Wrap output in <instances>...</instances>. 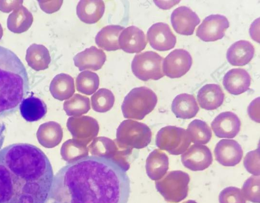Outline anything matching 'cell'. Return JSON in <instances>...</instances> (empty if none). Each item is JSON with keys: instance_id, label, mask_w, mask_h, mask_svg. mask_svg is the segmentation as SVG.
<instances>
[{"instance_id": "obj_1", "label": "cell", "mask_w": 260, "mask_h": 203, "mask_svg": "<svg viewBox=\"0 0 260 203\" xmlns=\"http://www.w3.org/2000/svg\"><path fill=\"white\" fill-rule=\"evenodd\" d=\"M130 192L129 177L117 162L87 156L58 171L45 203H127Z\"/></svg>"}, {"instance_id": "obj_2", "label": "cell", "mask_w": 260, "mask_h": 203, "mask_svg": "<svg viewBox=\"0 0 260 203\" xmlns=\"http://www.w3.org/2000/svg\"><path fill=\"white\" fill-rule=\"evenodd\" d=\"M53 177L37 146L15 143L0 150V203H45Z\"/></svg>"}, {"instance_id": "obj_3", "label": "cell", "mask_w": 260, "mask_h": 203, "mask_svg": "<svg viewBox=\"0 0 260 203\" xmlns=\"http://www.w3.org/2000/svg\"><path fill=\"white\" fill-rule=\"evenodd\" d=\"M29 89L24 65L15 53L0 46V117L15 112Z\"/></svg>"}, {"instance_id": "obj_4", "label": "cell", "mask_w": 260, "mask_h": 203, "mask_svg": "<svg viewBox=\"0 0 260 203\" xmlns=\"http://www.w3.org/2000/svg\"><path fill=\"white\" fill-rule=\"evenodd\" d=\"M157 102L156 94L150 88L142 86L131 90L121 105L124 118L141 120L154 109Z\"/></svg>"}, {"instance_id": "obj_5", "label": "cell", "mask_w": 260, "mask_h": 203, "mask_svg": "<svg viewBox=\"0 0 260 203\" xmlns=\"http://www.w3.org/2000/svg\"><path fill=\"white\" fill-rule=\"evenodd\" d=\"M152 132L145 124L132 120L123 121L119 125L115 140L121 149H142L150 143Z\"/></svg>"}, {"instance_id": "obj_6", "label": "cell", "mask_w": 260, "mask_h": 203, "mask_svg": "<svg viewBox=\"0 0 260 203\" xmlns=\"http://www.w3.org/2000/svg\"><path fill=\"white\" fill-rule=\"evenodd\" d=\"M189 181L187 173L182 171H172L157 180L155 187L165 200L178 203L187 197Z\"/></svg>"}, {"instance_id": "obj_7", "label": "cell", "mask_w": 260, "mask_h": 203, "mask_svg": "<svg viewBox=\"0 0 260 203\" xmlns=\"http://www.w3.org/2000/svg\"><path fill=\"white\" fill-rule=\"evenodd\" d=\"M155 142L157 147L160 150L167 151L172 155H178L187 149L191 141L184 128L167 126L158 131Z\"/></svg>"}, {"instance_id": "obj_8", "label": "cell", "mask_w": 260, "mask_h": 203, "mask_svg": "<svg viewBox=\"0 0 260 203\" xmlns=\"http://www.w3.org/2000/svg\"><path fill=\"white\" fill-rule=\"evenodd\" d=\"M164 58L157 53L149 51L135 56L132 62V70L138 79L146 81L157 80L165 74L162 70Z\"/></svg>"}, {"instance_id": "obj_9", "label": "cell", "mask_w": 260, "mask_h": 203, "mask_svg": "<svg viewBox=\"0 0 260 203\" xmlns=\"http://www.w3.org/2000/svg\"><path fill=\"white\" fill-rule=\"evenodd\" d=\"M118 148L115 140L103 137L93 139L88 148L93 156L114 160L126 171L129 168V164L123 157L129 154L132 150L121 148L119 150Z\"/></svg>"}, {"instance_id": "obj_10", "label": "cell", "mask_w": 260, "mask_h": 203, "mask_svg": "<svg viewBox=\"0 0 260 203\" xmlns=\"http://www.w3.org/2000/svg\"><path fill=\"white\" fill-rule=\"evenodd\" d=\"M192 63V57L188 51L183 49H175L164 59L163 72L169 78H180L189 70Z\"/></svg>"}, {"instance_id": "obj_11", "label": "cell", "mask_w": 260, "mask_h": 203, "mask_svg": "<svg viewBox=\"0 0 260 203\" xmlns=\"http://www.w3.org/2000/svg\"><path fill=\"white\" fill-rule=\"evenodd\" d=\"M230 26L223 15L212 14L206 17L198 27L196 35L205 42H213L221 39Z\"/></svg>"}, {"instance_id": "obj_12", "label": "cell", "mask_w": 260, "mask_h": 203, "mask_svg": "<svg viewBox=\"0 0 260 203\" xmlns=\"http://www.w3.org/2000/svg\"><path fill=\"white\" fill-rule=\"evenodd\" d=\"M67 126L73 139L86 145L96 136L99 130L97 121L87 116L70 117Z\"/></svg>"}, {"instance_id": "obj_13", "label": "cell", "mask_w": 260, "mask_h": 203, "mask_svg": "<svg viewBox=\"0 0 260 203\" xmlns=\"http://www.w3.org/2000/svg\"><path fill=\"white\" fill-rule=\"evenodd\" d=\"M181 159L185 167L192 171H201L212 164L213 157L207 146L194 144L182 153Z\"/></svg>"}, {"instance_id": "obj_14", "label": "cell", "mask_w": 260, "mask_h": 203, "mask_svg": "<svg viewBox=\"0 0 260 203\" xmlns=\"http://www.w3.org/2000/svg\"><path fill=\"white\" fill-rule=\"evenodd\" d=\"M147 36L151 47L158 51L169 50L176 43V38L169 25L163 22L153 24L148 29Z\"/></svg>"}, {"instance_id": "obj_15", "label": "cell", "mask_w": 260, "mask_h": 203, "mask_svg": "<svg viewBox=\"0 0 260 203\" xmlns=\"http://www.w3.org/2000/svg\"><path fill=\"white\" fill-rule=\"evenodd\" d=\"M171 22L177 33L190 36L193 33L195 27L200 22V19L189 8L180 6L173 11L171 15Z\"/></svg>"}, {"instance_id": "obj_16", "label": "cell", "mask_w": 260, "mask_h": 203, "mask_svg": "<svg viewBox=\"0 0 260 203\" xmlns=\"http://www.w3.org/2000/svg\"><path fill=\"white\" fill-rule=\"evenodd\" d=\"M216 160L221 165L233 166L238 164L243 157L241 145L235 140L222 139L216 144L214 149Z\"/></svg>"}, {"instance_id": "obj_17", "label": "cell", "mask_w": 260, "mask_h": 203, "mask_svg": "<svg viewBox=\"0 0 260 203\" xmlns=\"http://www.w3.org/2000/svg\"><path fill=\"white\" fill-rule=\"evenodd\" d=\"M211 125L216 137L232 139L240 131L241 121L235 113L227 111L218 115L213 120Z\"/></svg>"}, {"instance_id": "obj_18", "label": "cell", "mask_w": 260, "mask_h": 203, "mask_svg": "<svg viewBox=\"0 0 260 203\" xmlns=\"http://www.w3.org/2000/svg\"><path fill=\"white\" fill-rule=\"evenodd\" d=\"M118 43L120 48L124 52L134 53L143 50L147 42L141 29L135 26H130L120 33Z\"/></svg>"}, {"instance_id": "obj_19", "label": "cell", "mask_w": 260, "mask_h": 203, "mask_svg": "<svg viewBox=\"0 0 260 203\" xmlns=\"http://www.w3.org/2000/svg\"><path fill=\"white\" fill-rule=\"evenodd\" d=\"M73 60L75 66L80 71L85 70L97 71L104 64L106 56L102 50L91 46L77 54Z\"/></svg>"}, {"instance_id": "obj_20", "label": "cell", "mask_w": 260, "mask_h": 203, "mask_svg": "<svg viewBox=\"0 0 260 203\" xmlns=\"http://www.w3.org/2000/svg\"><path fill=\"white\" fill-rule=\"evenodd\" d=\"M251 77L243 69H233L229 71L223 78V85L231 94L239 95L247 91L250 87Z\"/></svg>"}, {"instance_id": "obj_21", "label": "cell", "mask_w": 260, "mask_h": 203, "mask_svg": "<svg viewBox=\"0 0 260 203\" xmlns=\"http://www.w3.org/2000/svg\"><path fill=\"white\" fill-rule=\"evenodd\" d=\"M224 94L217 84H207L201 88L197 94L200 107L207 110H213L219 107L224 100Z\"/></svg>"}, {"instance_id": "obj_22", "label": "cell", "mask_w": 260, "mask_h": 203, "mask_svg": "<svg viewBox=\"0 0 260 203\" xmlns=\"http://www.w3.org/2000/svg\"><path fill=\"white\" fill-rule=\"evenodd\" d=\"M254 53V48L250 42L240 40L234 43L228 49L226 59L233 65L243 66L250 62Z\"/></svg>"}, {"instance_id": "obj_23", "label": "cell", "mask_w": 260, "mask_h": 203, "mask_svg": "<svg viewBox=\"0 0 260 203\" xmlns=\"http://www.w3.org/2000/svg\"><path fill=\"white\" fill-rule=\"evenodd\" d=\"M169 169V158L159 149L152 151L146 161V173L152 180L157 181L162 178Z\"/></svg>"}, {"instance_id": "obj_24", "label": "cell", "mask_w": 260, "mask_h": 203, "mask_svg": "<svg viewBox=\"0 0 260 203\" xmlns=\"http://www.w3.org/2000/svg\"><path fill=\"white\" fill-rule=\"evenodd\" d=\"M104 11L105 4L103 1H80L76 8L79 18L87 24H93L99 21Z\"/></svg>"}, {"instance_id": "obj_25", "label": "cell", "mask_w": 260, "mask_h": 203, "mask_svg": "<svg viewBox=\"0 0 260 203\" xmlns=\"http://www.w3.org/2000/svg\"><path fill=\"white\" fill-rule=\"evenodd\" d=\"M172 110L177 118L188 119L196 116L199 107L193 95L182 93L173 99Z\"/></svg>"}, {"instance_id": "obj_26", "label": "cell", "mask_w": 260, "mask_h": 203, "mask_svg": "<svg viewBox=\"0 0 260 203\" xmlns=\"http://www.w3.org/2000/svg\"><path fill=\"white\" fill-rule=\"evenodd\" d=\"M21 116L27 122L37 121L45 116L47 106L41 99L30 96L23 99L19 106Z\"/></svg>"}, {"instance_id": "obj_27", "label": "cell", "mask_w": 260, "mask_h": 203, "mask_svg": "<svg viewBox=\"0 0 260 203\" xmlns=\"http://www.w3.org/2000/svg\"><path fill=\"white\" fill-rule=\"evenodd\" d=\"M49 89L55 98L61 101L69 99L75 91L74 79L66 74L57 75L52 80Z\"/></svg>"}, {"instance_id": "obj_28", "label": "cell", "mask_w": 260, "mask_h": 203, "mask_svg": "<svg viewBox=\"0 0 260 203\" xmlns=\"http://www.w3.org/2000/svg\"><path fill=\"white\" fill-rule=\"evenodd\" d=\"M25 60L31 69L39 71L48 67L51 57L46 47L42 45L32 44L26 50Z\"/></svg>"}, {"instance_id": "obj_29", "label": "cell", "mask_w": 260, "mask_h": 203, "mask_svg": "<svg viewBox=\"0 0 260 203\" xmlns=\"http://www.w3.org/2000/svg\"><path fill=\"white\" fill-rule=\"evenodd\" d=\"M33 19L31 12L21 5L16 8L8 16L7 27L12 32L22 33L31 26Z\"/></svg>"}, {"instance_id": "obj_30", "label": "cell", "mask_w": 260, "mask_h": 203, "mask_svg": "<svg viewBox=\"0 0 260 203\" xmlns=\"http://www.w3.org/2000/svg\"><path fill=\"white\" fill-rule=\"evenodd\" d=\"M124 28L120 25H108L97 33L95 41L98 47L106 51H115L120 49L118 38Z\"/></svg>"}, {"instance_id": "obj_31", "label": "cell", "mask_w": 260, "mask_h": 203, "mask_svg": "<svg viewBox=\"0 0 260 203\" xmlns=\"http://www.w3.org/2000/svg\"><path fill=\"white\" fill-rule=\"evenodd\" d=\"M191 141L194 144H207L212 137V131L208 125L204 121L195 119L189 124L186 130Z\"/></svg>"}, {"instance_id": "obj_32", "label": "cell", "mask_w": 260, "mask_h": 203, "mask_svg": "<svg viewBox=\"0 0 260 203\" xmlns=\"http://www.w3.org/2000/svg\"><path fill=\"white\" fill-rule=\"evenodd\" d=\"M60 153L62 158L69 163L87 156L88 149L84 144L73 139L62 144Z\"/></svg>"}, {"instance_id": "obj_33", "label": "cell", "mask_w": 260, "mask_h": 203, "mask_svg": "<svg viewBox=\"0 0 260 203\" xmlns=\"http://www.w3.org/2000/svg\"><path fill=\"white\" fill-rule=\"evenodd\" d=\"M90 109L88 97L79 94H74L63 104V110L69 116H80L87 113Z\"/></svg>"}, {"instance_id": "obj_34", "label": "cell", "mask_w": 260, "mask_h": 203, "mask_svg": "<svg viewBox=\"0 0 260 203\" xmlns=\"http://www.w3.org/2000/svg\"><path fill=\"white\" fill-rule=\"evenodd\" d=\"M76 81L77 91L88 95L93 93L98 89L100 84L98 75L89 71L80 73Z\"/></svg>"}, {"instance_id": "obj_35", "label": "cell", "mask_w": 260, "mask_h": 203, "mask_svg": "<svg viewBox=\"0 0 260 203\" xmlns=\"http://www.w3.org/2000/svg\"><path fill=\"white\" fill-rule=\"evenodd\" d=\"M115 97L109 89L101 88L91 97L92 109L100 113L109 111L113 106Z\"/></svg>"}, {"instance_id": "obj_36", "label": "cell", "mask_w": 260, "mask_h": 203, "mask_svg": "<svg viewBox=\"0 0 260 203\" xmlns=\"http://www.w3.org/2000/svg\"><path fill=\"white\" fill-rule=\"evenodd\" d=\"M259 176H251L245 181L241 190L245 200L255 203L259 202Z\"/></svg>"}, {"instance_id": "obj_37", "label": "cell", "mask_w": 260, "mask_h": 203, "mask_svg": "<svg viewBox=\"0 0 260 203\" xmlns=\"http://www.w3.org/2000/svg\"><path fill=\"white\" fill-rule=\"evenodd\" d=\"M219 203H246L241 190L230 186L223 189L219 195Z\"/></svg>"}, {"instance_id": "obj_38", "label": "cell", "mask_w": 260, "mask_h": 203, "mask_svg": "<svg viewBox=\"0 0 260 203\" xmlns=\"http://www.w3.org/2000/svg\"><path fill=\"white\" fill-rule=\"evenodd\" d=\"M243 163L244 167L249 173L254 176H259V149L247 153Z\"/></svg>"}, {"instance_id": "obj_39", "label": "cell", "mask_w": 260, "mask_h": 203, "mask_svg": "<svg viewBox=\"0 0 260 203\" xmlns=\"http://www.w3.org/2000/svg\"><path fill=\"white\" fill-rule=\"evenodd\" d=\"M41 8L47 13H52L58 10L62 1H38Z\"/></svg>"}, {"instance_id": "obj_40", "label": "cell", "mask_w": 260, "mask_h": 203, "mask_svg": "<svg viewBox=\"0 0 260 203\" xmlns=\"http://www.w3.org/2000/svg\"><path fill=\"white\" fill-rule=\"evenodd\" d=\"M22 1H0V10L9 13L13 9L22 5Z\"/></svg>"}, {"instance_id": "obj_41", "label": "cell", "mask_w": 260, "mask_h": 203, "mask_svg": "<svg viewBox=\"0 0 260 203\" xmlns=\"http://www.w3.org/2000/svg\"><path fill=\"white\" fill-rule=\"evenodd\" d=\"M6 132V128L4 123L0 121V150L3 145Z\"/></svg>"}, {"instance_id": "obj_42", "label": "cell", "mask_w": 260, "mask_h": 203, "mask_svg": "<svg viewBox=\"0 0 260 203\" xmlns=\"http://www.w3.org/2000/svg\"><path fill=\"white\" fill-rule=\"evenodd\" d=\"M3 35V30L2 25L0 23V40H1Z\"/></svg>"}, {"instance_id": "obj_43", "label": "cell", "mask_w": 260, "mask_h": 203, "mask_svg": "<svg viewBox=\"0 0 260 203\" xmlns=\"http://www.w3.org/2000/svg\"><path fill=\"white\" fill-rule=\"evenodd\" d=\"M183 203H197V202L196 201L193 200L189 199V200H187L186 201H184Z\"/></svg>"}]
</instances>
